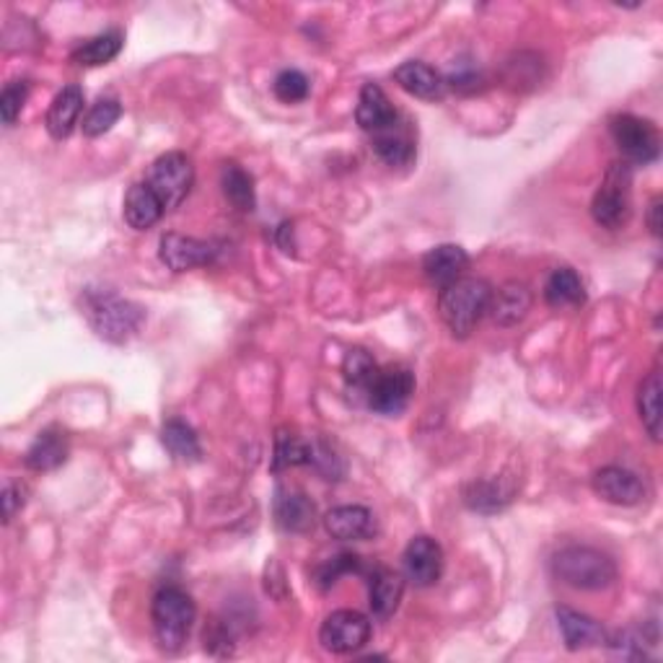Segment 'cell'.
<instances>
[{
	"instance_id": "1",
	"label": "cell",
	"mask_w": 663,
	"mask_h": 663,
	"mask_svg": "<svg viewBox=\"0 0 663 663\" xmlns=\"http://www.w3.org/2000/svg\"><path fill=\"white\" fill-rule=\"evenodd\" d=\"M81 314L101 340L114 345L127 343L133 334H138L146 319V311L138 304L105 288H86L81 293Z\"/></svg>"
},
{
	"instance_id": "2",
	"label": "cell",
	"mask_w": 663,
	"mask_h": 663,
	"mask_svg": "<svg viewBox=\"0 0 663 663\" xmlns=\"http://www.w3.org/2000/svg\"><path fill=\"white\" fill-rule=\"evenodd\" d=\"M492 288L482 278H459L443 285L439 296V311L443 324L454 337H469L480 324L484 311L490 309Z\"/></svg>"
},
{
	"instance_id": "3",
	"label": "cell",
	"mask_w": 663,
	"mask_h": 663,
	"mask_svg": "<svg viewBox=\"0 0 663 663\" xmlns=\"http://www.w3.org/2000/svg\"><path fill=\"white\" fill-rule=\"evenodd\" d=\"M552 573L563 580L565 586L578 591H601L610 589L617 580V565L606 552L593 550V547L573 544L560 550L552 557Z\"/></svg>"
},
{
	"instance_id": "4",
	"label": "cell",
	"mask_w": 663,
	"mask_h": 663,
	"mask_svg": "<svg viewBox=\"0 0 663 663\" xmlns=\"http://www.w3.org/2000/svg\"><path fill=\"white\" fill-rule=\"evenodd\" d=\"M197 610L189 593L176 586H163L150 604V619H154L156 642L163 653H180L193 633Z\"/></svg>"
},
{
	"instance_id": "5",
	"label": "cell",
	"mask_w": 663,
	"mask_h": 663,
	"mask_svg": "<svg viewBox=\"0 0 663 663\" xmlns=\"http://www.w3.org/2000/svg\"><path fill=\"white\" fill-rule=\"evenodd\" d=\"M630 187H633V169L627 161H614L606 169L604 182L597 189L591 202L593 221L604 229L617 231L630 221L633 202H630Z\"/></svg>"
},
{
	"instance_id": "6",
	"label": "cell",
	"mask_w": 663,
	"mask_h": 663,
	"mask_svg": "<svg viewBox=\"0 0 663 663\" xmlns=\"http://www.w3.org/2000/svg\"><path fill=\"white\" fill-rule=\"evenodd\" d=\"M146 182L154 187V193L161 197L163 208L167 210L180 208L195 182L193 161H189L184 154H180V150H169V154H163L154 161Z\"/></svg>"
},
{
	"instance_id": "7",
	"label": "cell",
	"mask_w": 663,
	"mask_h": 663,
	"mask_svg": "<svg viewBox=\"0 0 663 663\" xmlns=\"http://www.w3.org/2000/svg\"><path fill=\"white\" fill-rule=\"evenodd\" d=\"M371 640V619L355 610H337L321 622L319 642L324 651L347 655L360 651Z\"/></svg>"
},
{
	"instance_id": "8",
	"label": "cell",
	"mask_w": 663,
	"mask_h": 663,
	"mask_svg": "<svg viewBox=\"0 0 663 663\" xmlns=\"http://www.w3.org/2000/svg\"><path fill=\"white\" fill-rule=\"evenodd\" d=\"M612 138L617 143L627 161L651 163L661 154V138L653 122L635 118V114H617L610 122Z\"/></svg>"
},
{
	"instance_id": "9",
	"label": "cell",
	"mask_w": 663,
	"mask_h": 663,
	"mask_svg": "<svg viewBox=\"0 0 663 663\" xmlns=\"http://www.w3.org/2000/svg\"><path fill=\"white\" fill-rule=\"evenodd\" d=\"M415 392V379L407 368H386L379 371L371 389L366 394V405L379 415H400L407 407L409 396Z\"/></svg>"
},
{
	"instance_id": "10",
	"label": "cell",
	"mask_w": 663,
	"mask_h": 663,
	"mask_svg": "<svg viewBox=\"0 0 663 663\" xmlns=\"http://www.w3.org/2000/svg\"><path fill=\"white\" fill-rule=\"evenodd\" d=\"M216 246L202 238L184 236V234H163L159 257L172 272H187L195 268H205L216 259Z\"/></svg>"
},
{
	"instance_id": "11",
	"label": "cell",
	"mask_w": 663,
	"mask_h": 663,
	"mask_svg": "<svg viewBox=\"0 0 663 663\" xmlns=\"http://www.w3.org/2000/svg\"><path fill=\"white\" fill-rule=\"evenodd\" d=\"M405 573L420 589L435 586L443 576V550L435 539L415 537L405 550Z\"/></svg>"
},
{
	"instance_id": "12",
	"label": "cell",
	"mask_w": 663,
	"mask_h": 663,
	"mask_svg": "<svg viewBox=\"0 0 663 663\" xmlns=\"http://www.w3.org/2000/svg\"><path fill=\"white\" fill-rule=\"evenodd\" d=\"M591 488L601 501L612 505H638L646 498V488L635 471L625 467H604L593 475Z\"/></svg>"
},
{
	"instance_id": "13",
	"label": "cell",
	"mask_w": 663,
	"mask_h": 663,
	"mask_svg": "<svg viewBox=\"0 0 663 663\" xmlns=\"http://www.w3.org/2000/svg\"><path fill=\"white\" fill-rule=\"evenodd\" d=\"M557 625L563 633V640L567 651H586V648L606 646L610 635H606L601 622H597L589 614L570 610V606H557Z\"/></svg>"
},
{
	"instance_id": "14",
	"label": "cell",
	"mask_w": 663,
	"mask_h": 663,
	"mask_svg": "<svg viewBox=\"0 0 663 663\" xmlns=\"http://www.w3.org/2000/svg\"><path fill=\"white\" fill-rule=\"evenodd\" d=\"M324 529L332 539L340 542H360L376 535V518L364 505H337L327 511Z\"/></svg>"
},
{
	"instance_id": "15",
	"label": "cell",
	"mask_w": 663,
	"mask_h": 663,
	"mask_svg": "<svg viewBox=\"0 0 663 663\" xmlns=\"http://www.w3.org/2000/svg\"><path fill=\"white\" fill-rule=\"evenodd\" d=\"M355 120H358L360 130H366L368 135H379L389 127L400 125V112H396L392 101H389L384 88L376 84H366L360 88Z\"/></svg>"
},
{
	"instance_id": "16",
	"label": "cell",
	"mask_w": 663,
	"mask_h": 663,
	"mask_svg": "<svg viewBox=\"0 0 663 663\" xmlns=\"http://www.w3.org/2000/svg\"><path fill=\"white\" fill-rule=\"evenodd\" d=\"M394 81L400 84L402 91H407L409 97L422 99V101H441L446 97V78L420 60H407L394 71Z\"/></svg>"
},
{
	"instance_id": "17",
	"label": "cell",
	"mask_w": 663,
	"mask_h": 663,
	"mask_svg": "<svg viewBox=\"0 0 663 663\" xmlns=\"http://www.w3.org/2000/svg\"><path fill=\"white\" fill-rule=\"evenodd\" d=\"M275 521L291 535H306L317 524V505L300 490L280 488L275 495Z\"/></svg>"
},
{
	"instance_id": "18",
	"label": "cell",
	"mask_w": 663,
	"mask_h": 663,
	"mask_svg": "<svg viewBox=\"0 0 663 663\" xmlns=\"http://www.w3.org/2000/svg\"><path fill=\"white\" fill-rule=\"evenodd\" d=\"M71 454V441H67L65 430L47 428L34 439V443L26 449L24 464L34 471H52L63 467Z\"/></svg>"
},
{
	"instance_id": "19",
	"label": "cell",
	"mask_w": 663,
	"mask_h": 663,
	"mask_svg": "<svg viewBox=\"0 0 663 663\" xmlns=\"http://www.w3.org/2000/svg\"><path fill=\"white\" fill-rule=\"evenodd\" d=\"M125 221L130 229L135 231H148L161 221V216L167 213L161 197L154 193L148 182H135L125 195Z\"/></svg>"
},
{
	"instance_id": "20",
	"label": "cell",
	"mask_w": 663,
	"mask_h": 663,
	"mask_svg": "<svg viewBox=\"0 0 663 663\" xmlns=\"http://www.w3.org/2000/svg\"><path fill=\"white\" fill-rule=\"evenodd\" d=\"M531 304H535L531 291L514 280V283H505L501 291H492L488 311L492 314V321L498 327H516L518 321L526 319Z\"/></svg>"
},
{
	"instance_id": "21",
	"label": "cell",
	"mask_w": 663,
	"mask_h": 663,
	"mask_svg": "<svg viewBox=\"0 0 663 663\" xmlns=\"http://www.w3.org/2000/svg\"><path fill=\"white\" fill-rule=\"evenodd\" d=\"M469 268V255L456 244H441L433 246L426 257H422V270L430 283L435 285H449L454 280L464 278V270Z\"/></svg>"
},
{
	"instance_id": "22",
	"label": "cell",
	"mask_w": 663,
	"mask_h": 663,
	"mask_svg": "<svg viewBox=\"0 0 663 663\" xmlns=\"http://www.w3.org/2000/svg\"><path fill=\"white\" fill-rule=\"evenodd\" d=\"M81 112H84V91H81V86L75 84L65 86L63 91L52 99L50 109H47V118H45L47 133H50L54 140H65L67 135L73 133Z\"/></svg>"
},
{
	"instance_id": "23",
	"label": "cell",
	"mask_w": 663,
	"mask_h": 663,
	"mask_svg": "<svg viewBox=\"0 0 663 663\" xmlns=\"http://www.w3.org/2000/svg\"><path fill=\"white\" fill-rule=\"evenodd\" d=\"M405 597V578L400 573L379 567L371 576V589H368V604L376 619H389L400 610V601Z\"/></svg>"
},
{
	"instance_id": "24",
	"label": "cell",
	"mask_w": 663,
	"mask_h": 663,
	"mask_svg": "<svg viewBox=\"0 0 663 663\" xmlns=\"http://www.w3.org/2000/svg\"><path fill=\"white\" fill-rule=\"evenodd\" d=\"M544 300L552 309H573L586 300V285L573 268H557L544 283Z\"/></svg>"
},
{
	"instance_id": "25",
	"label": "cell",
	"mask_w": 663,
	"mask_h": 663,
	"mask_svg": "<svg viewBox=\"0 0 663 663\" xmlns=\"http://www.w3.org/2000/svg\"><path fill=\"white\" fill-rule=\"evenodd\" d=\"M371 150L389 167H407L415 159V143L407 130H402V125L371 135Z\"/></svg>"
},
{
	"instance_id": "26",
	"label": "cell",
	"mask_w": 663,
	"mask_h": 663,
	"mask_svg": "<svg viewBox=\"0 0 663 663\" xmlns=\"http://www.w3.org/2000/svg\"><path fill=\"white\" fill-rule=\"evenodd\" d=\"M221 187L225 200L234 205L236 210H242V213H251L257 205V195H255V180H251L249 172H244L238 163H223L221 169Z\"/></svg>"
},
{
	"instance_id": "27",
	"label": "cell",
	"mask_w": 663,
	"mask_h": 663,
	"mask_svg": "<svg viewBox=\"0 0 663 663\" xmlns=\"http://www.w3.org/2000/svg\"><path fill=\"white\" fill-rule=\"evenodd\" d=\"M161 443L176 462H200V439L184 420H169L161 428Z\"/></svg>"
},
{
	"instance_id": "28",
	"label": "cell",
	"mask_w": 663,
	"mask_h": 663,
	"mask_svg": "<svg viewBox=\"0 0 663 663\" xmlns=\"http://www.w3.org/2000/svg\"><path fill=\"white\" fill-rule=\"evenodd\" d=\"M120 50H122V34L120 32H105V34H97V37L86 39V42L81 47H75L71 60L75 65L97 67V65L112 63V60L120 54Z\"/></svg>"
},
{
	"instance_id": "29",
	"label": "cell",
	"mask_w": 663,
	"mask_h": 663,
	"mask_svg": "<svg viewBox=\"0 0 663 663\" xmlns=\"http://www.w3.org/2000/svg\"><path fill=\"white\" fill-rule=\"evenodd\" d=\"M638 413L653 441H661V373L651 371L638 386Z\"/></svg>"
},
{
	"instance_id": "30",
	"label": "cell",
	"mask_w": 663,
	"mask_h": 663,
	"mask_svg": "<svg viewBox=\"0 0 663 663\" xmlns=\"http://www.w3.org/2000/svg\"><path fill=\"white\" fill-rule=\"evenodd\" d=\"M381 368L376 366V360L366 351H351L343 360V376L345 384L351 392L358 396H366L368 389H371L373 379L379 376Z\"/></svg>"
},
{
	"instance_id": "31",
	"label": "cell",
	"mask_w": 663,
	"mask_h": 663,
	"mask_svg": "<svg viewBox=\"0 0 663 663\" xmlns=\"http://www.w3.org/2000/svg\"><path fill=\"white\" fill-rule=\"evenodd\" d=\"M511 495H514V490L505 488L503 480H484L471 484L464 501L480 514H492V511H501L505 503H511Z\"/></svg>"
},
{
	"instance_id": "32",
	"label": "cell",
	"mask_w": 663,
	"mask_h": 663,
	"mask_svg": "<svg viewBox=\"0 0 663 663\" xmlns=\"http://www.w3.org/2000/svg\"><path fill=\"white\" fill-rule=\"evenodd\" d=\"M300 464H309V441L280 430L275 439V456H272V471L300 467Z\"/></svg>"
},
{
	"instance_id": "33",
	"label": "cell",
	"mask_w": 663,
	"mask_h": 663,
	"mask_svg": "<svg viewBox=\"0 0 663 663\" xmlns=\"http://www.w3.org/2000/svg\"><path fill=\"white\" fill-rule=\"evenodd\" d=\"M122 118V105L118 99H99L97 105L86 112L84 118V135L86 138H99L118 125V120Z\"/></svg>"
},
{
	"instance_id": "34",
	"label": "cell",
	"mask_w": 663,
	"mask_h": 663,
	"mask_svg": "<svg viewBox=\"0 0 663 663\" xmlns=\"http://www.w3.org/2000/svg\"><path fill=\"white\" fill-rule=\"evenodd\" d=\"M309 464L324 480H343L345 462L324 439L309 441Z\"/></svg>"
},
{
	"instance_id": "35",
	"label": "cell",
	"mask_w": 663,
	"mask_h": 663,
	"mask_svg": "<svg viewBox=\"0 0 663 663\" xmlns=\"http://www.w3.org/2000/svg\"><path fill=\"white\" fill-rule=\"evenodd\" d=\"M272 91H275V97L280 101H285V105H296V101H304L309 97L311 84L300 71H283L278 73L275 84H272Z\"/></svg>"
},
{
	"instance_id": "36",
	"label": "cell",
	"mask_w": 663,
	"mask_h": 663,
	"mask_svg": "<svg viewBox=\"0 0 663 663\" xmlns=\"http://www.w3.org/2000/svg\"><path fill=\"white\" fill-rule=\"evenodd\" d=\"M26 99H29V84H26V81H11V84L3 88V94H0V118H3L5 125L16 122Z\"/></svg>"
},
{
	"instance_id": "37",
	"label": "cell",
	"mask_w": 663,
	"mask_h": 663,
	"mask_svg": "<svg viewBox=\"0 0 663 663\" xmlns=\"http://www.w3.org/2000/svg\"><path fill=\"white\" fill-rule=\"evenodd\" d=\"M360 570V557L355 555H337L330 563H324L317 570V584L321 589H330L340 580V576H345V573H355Z\"/></svg>"
},
{
	"instance_id": "38",
	"label": "cell",
	"mask_w": 663,
	"mask_h": 663,
	"mask_svg": "<svg viewBox=\"0 0 663 663\" xmlns=\"http://www.w3.org/2000/svg\"><path fill=\"white\" fill-rule=\"evenodd\" d=\"M205 651L213 655H234V633L225 622H213V625L205 630Z\"/></svg>"
},
{
	"instance_id": "39",
	"label": "cell",
	"mask_w": 663,
	"mask_h": 663,
	"mask_svg": "<svg viewBox=\"0 0 663 663\" xmlns=\"http://www.w3.org/2000/svg\"><path fill=\"white\" fill-rule=\"evenodd\" d=\"M26 495H29V490H26V484L22 482H9L3 490V521L9 524L16 518V514H22V508L26 505Z\"/></svg>"
},
{
	"instance_id": "40",
	"label": "cell",
	"mask_w": 663,
	"mask_h": 663,
	"mask_svg": "<svg viewBox=\"0 0 663 663\" xmlns=\"http://www.w3.org/2000/svg\"><path fill=\"white\" fill-rule=\"evenodd\" d=\"M661 197H655L651 210H648V229H651L653 236H661Z\"/></svg>"
},
{
	"instance_id": "41",
	"label": "cell",
	"mask_w": 663,
	"mask_h": 663,
	"mask_svg": "<svg viewBox=\"0 0 663 663\" xmlns=\"http://www.w3.org/2000/svg\"><path fill=\"white\" fill-rule=\"evenodd\" d=\"M275 242H278L280 249L285 251V255H291V251H293V225L291 223L280 225L278 234H275Z\"/></svg>"
}]
</instances>
